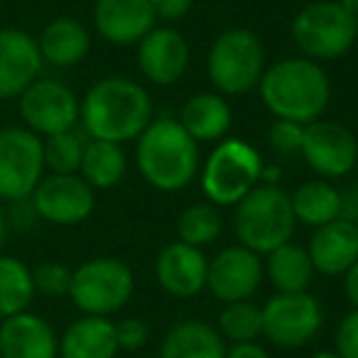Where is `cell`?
<instances>
[{
    "instance_id": "cell-1",
    "label": "cell",
    "mask_w": 358,
    "mask_h": 358,
    "mask_svg": "<svg viewBox=\"0 0 358 358\" xmlns=\"http://www.w3.org/2000/svg\"><path fill=\"white\" fill-rule=\"evenodd\" d=\"M152 118V96L130 76H106L81 99L79 123L91 140L125 145L138 140Z\"/></svg>"
},
{
    "instance_id": "cell-2",
    "label": "cell",
    "mask_w": 358,
    "mask_h": 358,
    "mask_svg": "<svg viewBox=\"0 0 358 358\" xmlns=\"http://www.w3.org/2000/svg\"><path fill=\"white\" fill-rule=\"evenodd\" d=\"M135 167L157 192H182L199 179L201 145L174 115H159L135 140Z\"/></svg>"
},
{
    "instance_id": "cell-3",
    "label": "cell",
    "mask_w": 358,
    "mask_h": 358,
    "mask_svg": "<svg viewBox=\"0 0 358 358\" xmlns=\"http://www.w3.org/2000/svg\"><path fill=\"white\" fill-rule=\"evenodd\" d=\"M258 94L275 118L309 125L327 113L331 101V81L319 62L302 55L285 57L265 66Z\"/></svg>"
},
{
    "instance_id": "cell-4",
    "label": "cell",
    "mask_w": 358,
    "mask_h": 358,
    "mask_svg": "<svg viewBox=\"0 0 358 358\" xmlns=\"http://www.w3.org/2000/svg\"><path fill=\"white\" fill-rule=\"evenodd\" d=\"M297 229L289 192L280 185H258L234 206V234L258 255L289 243Z\"/></svg>"
},
{
    "instance_id": "cell-5",
    "label": "cell",
    "mask_w": 358,
    "mask_h": 358,
    "mask_svg": "<svg viewBox=\"0 0 358 358\" xmlns=\"http://www.w3.org/2000/svg\"><path fill=\"white\" fill-rule=\"evenodd\" d=\"M263 167L265 162L255 145L243 138H224L201 162V192L219 209L236 206L263 182Z\"/></svg>"
},
{
    "instance_id": "cell-6",
    "label": "cell",
    "mask_w": 358,
    "mask_h": 358,
    "mask_svg": "<svg viewBox=\"0 0 358 358\" xmlns=\"http://www.w3.org/2000/svg\"><path fill=\"white\" fill-rule=\"evenodd\" d=\"M289 35L302 57L334 62L356 47L358 20L338 0H314L294 15Z\"/></svg>"
},
{
    "instance_id": "cell-7",
    "label": "cell",
    "mask_w": 358,
    "mask_h": 358,
    "mask_svg": "<svg viewBox=\"0 0 358 358\" xmlns=\"http://www.w3.org/2000/svg\"><path fill=\"white\" fill-rule=\"evenodd\" d=\"M265 47L253 30L231 27L214 40L206 59L209 81L221 96H243L258 89L265 71Z\"/></svg>"
},
{
    "instance_id": "cell-8",
    "label": "cell",
    "mask_w": 358,
    "mask_h": 358,
    "mask_svg": "<svg viewBox=\"0 0 358 358\" xmlns=\"http://www.w3.org/2000/svg\"><path fill=\"white\" fill-rule=\"evenodd\" d=\"M135 292V275L118 258L99 255L71 270L69 299L81 314L110 317L130 302Z\"/></svg>"
},
{
    "instance_id": "cell-9",
    "label": "cell",
    "mask_w": 358,
    "mask_h": 358,
    "mask_svg": "<svg viewBox=\"0 0 358 358\" xmlns=\"http://www.w3.org/2000/svg\"><path fill=\"white\" fill-rule=\"evenodd\" d=\"M263 336L278 348H302L319 336L324 327V309L314 294L278 292L260 307Z\"/></svg>"
},
{
    "instance_id": "cell-10",
    "label": "cell",
    "mask_w": 358,
    "mask_h": 358,
    "mask_svg": "<svg viewBox=\"0 0 358 358\" xmlns=\"http://www.w3.org/2000/svg\"><path fill=\"white\" fill-rule=\"evenodd\" d=\"M45 177L42 138L25 125L0 128V201L30 199Z\"/></svg>"
},
{
    "instance_id": "cell-11",
    "label": "cell",
    "mask_w": 358,
    "mask_h": 358,
    "mask_svg": "<svg viewBox=\"0 0 358 358\" xmlns=\"http://www.w3.org/2000/svg\"><path fill=\"white\" fill-rule=\"evenodd\" d=\"M20 118L40 138L66 133L79 125L81 99L57 79H37L17 96Z\"/></svg>"
},
{
    "instance_id": "cell-12",
    "label": "cell",
    "mask_w": 358,
    "mask_h": 358,
    "mask_svg": "<svg viewBox=\"0 0 358 358\" xmlns=\"http://www.w3.org/2000/svg\"><path fill=\"white\" fill-rule=\"evenodd\" d=\"M30 199L40 221L55 226H79L96 209V189L81 174H47Z\"/></svg>"
},
{
    "instance_id": "cell-13",
    "label": "cell",
    "mask_w": 358,
    "mask_h": 358,
    "mask_svg": "<svg viewBox=\"0 0 358 358\" xmlns=\"http://www.w3.org/2000/svg\"><path fill=\"white\" fill-rule=\"evenodd\" d=\"M302 157L322 179H341L356 169L358 138L336 120L319 118L304 125Z\"/></svg>"
},
{
    "instance_id": "cell-14",
    "label": "cell",
    "mask_w": 358,
    "mask_h": 358,
    "mask_svg": "<svg viewBox=\"0 0 358 358\" xmlns=\"http://www.w3.org/2000/svg\"><path fill=\"white\" fill-rule=\"evenodd\" d=\"M263 255L236 243L219 250L214 258H209L206 289L221 304L243 302V299H250L258 292L260 285H263Z\"/></svg>"
},
{
    "instance_id": "cell-15",
    "label": "cell",
    "mask_w": 358,
    "mask_h": 358,
    "mask_svg": "<svg viewBox=\"0 0 358 358\" xmlns=\"http://www.w3.org/2000/svg\"><path fill=\"white\" fill-rule=\"evenodd\" d=\"M135 50L140 74L155 86H174L189 69V42L174 27L155 25L135 45Z\"/></svg>"
},
{
    "instance_id": "cell-16",
    "label": "cell",
    "mask_w": 358,
    "mask_h": 358,
    "mask_svg": "<svg viewBox=\"0 0 358 358\" xmlns=\"http://www.w3.org/2000/svg\"><path fill=\"white\" fill-rule=\"evenodd\" d=\"M209 258L201 248L174 241L155 260V280L174 299H194L206 289Z\"/></svg>"
},
{
    "instance_id": "cell-17",
    "label": "cell",
    "mask_w": 358,
    "mask_h": 358,
    "mask_svg": "<svg viewBox=\"0 0 358 358\" xmlns=\"http://www.w3.org/2000/svg\"><path fill=\"white\" fill-rule=\"evenodd\" d=\"M37 40L17 27H0V99H17L42 74Z\"/></svg>"
},
{
    "instance_id": "cell-18",
    "label": "cell",
    "mask_w": 358,
    "mask_h": 358,
    "mask_svg": "<svg viewBox=\"0 0 358 358\" xmlns=\"http://www.w3.org/2000/svg\"><path fill=\"white\" fill-rule=\"evenodd\" d=\"M157 25L150 0H96L94 27L108 45L135 47Z\"/></svg>"
},
{
    "instance_id": "cell-19",
    "label": "cell",
    "mask_w": 358,
    "mask_h": 358,
    "mask_svg": "<svg viewBox=\"0 0 358 358\" xmlns=\"http://www.w3.org/2000/svg\"><path fill=\"white\" fill-rule=\"evenodd\" d=\"M0 358H59V336L40 314L6 317L0 322Z\"/></svg>"
},
{
    "instance_id": "cell-20",
    "label": "cell",
    "mask_w": 358,
    "mask_h": 358,
    "mask_svg": "<svg viewBox=\"0 0 358 358\" xmlns=\"http://www.w3.org/2000/svg\"><path fill=\"white\" fill-rule=\"evenodd\" d=\"M307 253L319 275L341 278L358 260V224L336 219L314 229Z\"/></svg>"
},
{
    "instance_id": "cell-21",
    "label": "cell",
    "mask_w": 358,
    "mask_h": 358,
    "mask_svg": "<svg viewBox=\"0 0 358 358\" xmlns=\"http://www.w3.org/2000/svg\"><path fill=\"white\" fill-rule=\"evenodd\" d=\"M177 118L199 145H216L219 140L229 138L234 110L219 91H199L185 101Z\"/></svg>"
},
{
    "instance_id": "cell-22",
    "label": "cell",
    "mask_w": 358,
    "mask_h": 358,
    "mask_svg": "<svg viewBox=\"0 0 358 358\" xmlns=\"http://www.w3.org/2000/svg\"><path fill=\"white\" fill-rule=\"evenodd\" d=\"M37 47L45 64L69 69L86 59L91 50V35L84 22L76 17H55L40 32Z\"/></svg>"
},
{
    "instance_id": "cell-23",
    "label": "cell",
    "mask_w": 358,
    "mask_h": 358,
    "mask_svg": "<svg viewBox=\"0 0 358 358\" xmlns=\"http://www.w3.org/2000/svg\"><path fill=\"white\" fill-rule=\"evenodd\" d=\"M118 351L115 322L108 317L84 314L59 336V358H115Z\"/></svg>"
},
{
    "instance_id": "cell-24",
    "label": "cell",
    "mask_w": 358,
    "mask_h": 358,
    "mask_svg": "<svg viewBox=\"0 0 358 358\" xmlns=\"http://www.w3.org/2000/svg\"><path fill=\"white\" fill-rule=\"evenodd\" d=\"M226 341L216 327L199 319L174 324L159 343V358H226Z\"/></svg>"
},
{
    "instance_id": "cell-25",
    "label": "cell",
    "mask_w": 358,
    "mask_h": 358,
    "mask_svg": "<svg viewBox=\"0 0 358 358\" xmlns=\"http://www.w3.org/2000/svg\"><path fill=\"white\" fill-rule=\"evenodd\" d=\"M263 258L265 278L278 292H307L314 275H317L307 248L292 243V241L270 250Z\"/></svg>"
},
{
    "instance_id": "cell-26",
    "label": "cell",
    "mask_w": 358,
    "mask_h": 358,
    "mask_svg": "<svg viewBox=\"0 0 358 358\" xmlns=\"http://www.w3.org/2000/svg\"><path fill=\"white\" fill-rule=\"evenodd\" d=\"M289 201L297 224L319 229L329 221L341 219V189H336L329 179H309L289 194Z\"/></svg>"
},
{
    "instance_id": "cell-27",
    "label": "cell",
    "mask_w": 358,
    "mask_h": 358,
    "mask_svg": "<svg viewBox=\"0 0 358 358\" xmlns=\"http://www.w3.org/2000/svg\"><path fill=\"white\" fill-rule=\"evenodd\" d=\"M128 172V155L123 145L108 140H86L79 174L94 189H113Z\"/></svg>"
},
{
    "instance_id": "cell-28",
    "label": "cell",
    "mask_w": 358,
    "mask_h": 358,
    "mask_svg": "<svg viewBox=\"0 0 358 358\" xmlns=\"http://www.w3.org/2000/svg\"><path fill=\"white\" fill-rule=\"evenodd\" d=\"M35 294L32 268L20 258L0 255V319L27 312Z\"/></svg>"
},
{
    "instance_id": "cell-29",
    "label": "cell",
    "mask_w": 358,
    "mask_h": 358,
    "mask_svg": "<svg viewBox=\"0 0 358 358\" xmlns=\"http://www.w3.org/2000/svg\"><path fill=\"white\" fill-rule=\"evenodd\" d=\"M221 234H224V214L211 201L187 206L177 219V241L194 245V248H206L216 243Z\"/></svg>"
},
{
    "instance_id": "cell-30",
    "label": "cell",
    "mask_w": 358,
    "mask_h": 358,
    "mask_svg": "<svg viewBox=\"0 0 358 358\" xmlns=\"http://www.w3.org/2000/svg\"><path fill=\"white\" fill-rule=\"evenodd\" d=\"M216 331L229 343H245L258 341L263 336V314L250 299L243 302H229L219 312L216 319Z\"/></svg>"
},
{
    "instance_id": "cell-31",
    "label": "cell",
    "mask_w": 358,
    "mask_h": 358,
    "mask_svg": "<svg viewBox=\"0 0 358 358\" xmlns=\"http://www.w3.org/2000/svg\"><path fill=\"white\" fill-rule=\"evenodd\" d=\"M84 148L86 140L81 133H76V128L42 138L45 169H50V174H79Z\"/></svg>"
},
{
    "instance_id": "cell-32",
    "label": "cell",
    "mask_w": 358,
    "mask_h": 358,
    "mask_svg": "<svg viewBox=\"0 0 358 358\" xmlns=\"http://www.w3.org/2000/svg\"><path fill=\"white\" fill-rule=\"evenodd\" d=\"M35 280V292L47 299H62L69 297L71 287V270L62 263H40L32 270Z\"/></svg>"
},
{
    "instance_id": "cell-33",
    "label": "cell",
    "mask_w": 358,
    "mask_h": 358,
    "mask_svg": "<svg viewBox=\"0 0 358 358\" xmlns=\"http://www.w3.org/2000/svg\"><path fill=\"white\" fill-rule=\"evenodd\" d=\"M302 138L304 125L294 123V120L275 118V123L268 130V143L278 155H297L302 150Z\"/></svg>"
},
{
    "instance_id": "cell-34",
    "label": "cell",
    "mask_w": 358,
    "mask_h": 358,
    "mask_svg": "<svg viewBox=\"0 0 358 358\" xmlns=\"http://www.w3.org/2000/svg\"><path fill=\"white\" fill-rule=\"evenodd\" d=\"M115 338L120 351H140L150 341V327L140 317H125L115 322Z\"/></svg>"
},
{
    "instance_id": "cell-35",
    "label": "cell",
    "mask_w": 358,
    "mask_h": 358,
    "mask_svg": "<svg viewBox=\"0 0 358 358\" xmlns=\"http://www.w3.org/2000/svg\"><path fill=\"white\" fill-rule=\"evenodd\" d=\"M334 351L341 358H358V307H353L338 322L334 336Z\"/></svg>"
},
{
    "instance_id": "cell-36",
    "label": "cell",
    "mask_w": 358,
    "mask_h": 358,
    "mask_svg": "<svg viewBox=\"0 0 358 358\" xmlns=\"http://www.w3.org/2000/svg\"><path fill=\"white\" fill-rule=\"evenodd\" d=\"M8 216V226L17 231H30L37 226L40 216L35 211V204L32 199H20V201H10V209L6 211Z\"/></svg>"
},
{
    "instance_id": "cell-37",
    "label": "cell",
    "mask_w": 358,
    "mask_h": 358,
    "mask_svg": "<svg viewBox=\"0 0 358 358\" xmlns=\"http://www.w3.org/2000/svg\"><path fill=\"white\" fill-rule=\"evenodd\" d=\"M194 0H150V8L157 22H174L182 20L192 10Z\"/></svg>"
},
{
    "instance_id": "cell-38",
    "label": "cell",
    "mask_w": 358,
    "mask_h": 358,
    "mask_svg": "<svg viewBox=\"0 0 358 358\" xmlns=\"http://www.w3.org/2000/svg\"><path fill=\"white\" fill-rule=\"evenodd\" d=\"M226 358H270V353L263 343L245 341V343H231L226 348Z\"/></svg>"
},
{
    "instance_id": "cell-39",
    "label": "cell",
    "mask_w": 358,
    "mask_h": 358,
    "mask_svg": "<svg viewBox=\"0 0 358 358\" xmlns=\"http://www.w3.org/2000/svg\"><path fill=\"white\" fill-rule=\"evenodd\" d=\"M341 219L358 224V185L341 192Z\"/></svg>"
},
{
    "instance_id": "cell-40",
    "label": "cell",
    "mask_w": 358,
    "mask_h": 358,
    "mask_svg": "<svg viewBox=\"0 0 358 358\" xmlns=\"http://www.w3.org/2000/svg\"><path fill=\"white\" fill-rule=\"evenodd\" d=\"M343 280V292H346L351 307H358V260L341 275Z\"/></svg>"
},
{
    "instance_id": "cell-41",
    "label": "cell",
    "mask_w": 358,
    "mask_h": 358,
    "mask_svg": "<svg viewBox=\"0 0 358 358\" xmlns=\"http://www.w3.org/2000/svg\"><path fill=\"white\" fill-rule=\"evenodd\" d=\"M280 179H282V167L280 164H265L260 185H280Z\"/></svg>"
},
{
    "instance_id": "cell-42",
    "label": "cell",
    "mask_w": 358,
    "mask_h": 358,
    "mask_svg": "<svg viewBox=\"0 0 358 358\" xmlns=\"http://www.w3.org/2000/svg\"><path fill=\"white\" fill-rule=\"evenodd\" d=\"M8 231H10V226H8V216H6V209H3V206H0V250H3V245H6Z\"/></svg>"
},
{
    "instance_id": "cell-43",
    "label": "cell",
    "mask_w": 358,
    "mask_h": 358,
    "mask_svg": "<svg viewBox=\"0 0 358 358\" xmlns=\"http://www.w3.org/2000/svg\"><path fill=\"white\" fill-rule=\"evenodd\" d=\"M338 3H341V6L358 20V0H338Z\"/></svg>"
},
{
    "instance_id": "cell-44",
    "label": "cell",
    "mask_w": 358,
    "mask_h": 358,
    "mask_svg": "<svg viewBox=\"0 0 358 358\" xmlns=\"http://www.w3.org/2000/svg\"><path fill=\"white\" fill-rule=\"evenodd\" d=\"M312 358H341L336 351H319V353H314Z\"/></svg>"
},
{
    "instance_id": "cell-45",
    "label": "cell",
    "mask_w": 358,
    "mask_h": 358,
    "mask_svg": "<svg viewBox=\"0 0 358 358\" xmlns=\"http://www.w3.org/2000/svg\"><path fill=\"white\" fill-rule=\"evenodd\" d=\"M353 172H356V177H358V162H356V169H353Z\"/></svg>"
},
{
    "instance_id": "cell-46",
    "label": "cell",
    "mask_w": 358,
    "mask_h": 358,
    "mask_svg": "<svg viewBox=\"0 0 358 358\" xmlns=\"http://www.w3.org/2000/svg\"><path fill=\"white\" fill-rule=\"evenodd\" d=\"M356 45H358V42H356Z\"/></svg>"
}]
</instances>
